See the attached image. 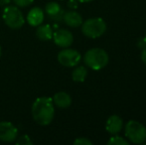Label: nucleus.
<instances>
[{
	"mask_svg": "<svg viewBox=\"0 0 146 145\" xmlns=\"http://www.w3.org/2000/svg\"><path fill=\"white\" fill-rule=\"evenodd\" d=\"M55 109L54 103L51 97H38L33 103L32 116L40 125H48L54 119Z\"/></svg>",
	"mask_w": 146,
	"mask_h": 145,
	"instance_id": "nucleus-1",
	"label": "nucleus"
},
{
	"mask_svg": "<svg viewBox=\"0 0 146 145\" xmlns=\"http://www.w3.org/2000/svg\"><path fill=\"white\" fill-rule=\"evenodd\" d=\"M86 66L94 71L104 69L110 62V57L106 50L102 48H92L87 51L84 56Z\"/></svg>",
	"mask_w": 146,
	"mask_h": 145,
	"instance_id": "nucleus-2",
	"label": "nucleus"
},
{
	"mask_svg": "<svg viewBox=\"0 0 146 145\" xmlns=\"http://www.w3.org/2000/svg\"><path fill=\"white\" fill-rule=\"evenodd\" d=\"M124 135L129 143L143 144L146 141V127L137 120H129L124 126Z\"/></svg>",
	"mask_w": 146,
	"mask_h": 145,
	"instance_id": "nucleus-3",
	"label": "nucleus"
},
{
	"mask_svg": "<svg viewBox=\"0 0 146 145\" xmlns=\"http://www.w3.org/2000/svg\"><path fill=\"white\" fill-rule=\"evenodd\" d=\"M81 26L83 34L90 39L100 38L106 31V23L100 17L88 18Z\"/></svg>",
	"mask_w": 146,
	"mask_h": 145,
	"instance_id": "nucleus-4",
	"label": "nucleus"
},
{
	"mask_svg": "<svg viewBox=\"0 0 146 145\" xmlns=\"http://www.w3.org/2000/svg\"><path fill=\"white\" fill-rule=\"evenodd\" d=\"M3 20L5 24L11 29H20L25 23L22 12L16 6H8L3 11Z\"/></svg>",
	"mask_w": 146,
	"mask_h": 145,
	"instance_id": "nucleus-5",
	"label": "nucleus"
},
{
	"mask_svg": "<svg viewBox=\"0 0 146 145\" xmlns=\"http://www.w3.org/2000/svg\"><path fill=\"white\" fill-rule=\"evenodd\" d=\"M81 54L74 49H65L59 52L58 54V62L62 66L67 68H73L78 66L81 62Z\"/></svg>",
	"mask_w": 146,
	"mask_h": 145,
	"instance_id": "nucleus-6",
	"label": "nucleus"
},
{
	"mask_svg": "<svg viewBox=\"0 0 146 145\" xmlns=\"http://www.w3.org/2000/svg\"><path fill=\"white\" fill-rule=\"evenodd\" d=\"M18 130L11 122H0V140L4 142H12L17 138Z\"/></svg>",
	"mask_w": 146,
	"mask_h": 145,
	"instance_id": "nucleus-7",
	"label": "nucleus"
},
{
	"mask_svg": "<svg viewBox=\"0 0 146 145\" xmlns=\"http://www.w3.org/2000/svg\"><path fill=\"white\" fill-rule=\"evenodd\" d=\"M53 39L57 46L61 48H68L74 42V36L69 30L59 29L53 33Z\"/></svg>",
	"mask_w": 146,
	"mask_h": 145,
	"instance_id": "nucleus-8",
	"label": "nucleus"
},
{
	"mask_svg": "<svg viewBox=\"0 0 146 145\" xmlns=\"http://www.w3.org/2000/svg\"><path fill=\"white\" fill-rule=\"evenodd\" d=\"M123 128V120L119 115L113 114L108 118L106 122V130L111 135H115L121 132Z\"/></svg>",
	"mask_w": 146,
	"mask_h": 145,
	"instance_id": "nucleus-9",
	"label": "nucleus"
},
{
	"mask_svg": "<svg viewBox=\"0 0 146 145\" xmlns=\"http://www.w3.org/2000/svg\"><path fill=\"white\" fill-rule=\"evenodd\" d=\"M63 21L68 26L72 28H78L83 24V17L79 12L75 10H69L67 12H64Z\"/></svg>",
	"mask_w": 146,
	"mask_h": 145,
	"instance_id": "nucleus-10",
	"label": "nucleus"
},
{
	"mask_svg": "<svg viewBox=\"0 0 146 145\" xmlns=\"http://www.w3.org/2000/svg\"><path fill=\"white\" fill-rule=\"evenodd\" d=\"M46 13L50 16V18L54 21H62L63 20L64 10L57 2H49L45 7Z\"/></svg>",
	"mask_w": 146,
	"mask_h": 145,
	"instance_id": "nucleus-11",
	"label": "nucleus"
},
{
	"mask_svg": "<svg viewBox=\"0 0 146 145\" xmlns=\"http://www.w3.org/2000/svg\"><path fill=\"white\" fill-rule=\"evenodd\" d=\"M44 20V12L39 7H34L27 15V22L31 26H39Z\"/></svg>",
	"mask_w": 146,
	"mask_h": 145,
	"instance_id": "nucleus-12",
	"label": "nucleus"
},
{
	"mask_svg": "<svg viewBox=\"0 0 146 145\" xmlns=\"http://www.w3.org/2000/svg\"><path fill=\"white\" fill-rule=\"evenodd\" d=\"M53 103L60 109H68L72 105V97L69 93L65 91H60L57 93L53 97Z\"/></svg>",
	"mask_w": 146,
	"mask_h": 145,
	"instance_id": "nucleus-13",
	"label": "nucleus"
},
{
	"mask_svg": "<svg viewBox=\"0 0 146 145\" xmlns=\"http://www.w3.org/2000/svg\"><path fill=\"white\" fill-rule=\"evenodd\" d=\"M36 35L42 41L51 40L53 38V30L50 25H39L36 30Z\"/></svg>",
	"mask_w": 146,
	"mask_h": 145,
	"instance_id": "nucleus-14",
	"label": "nucleus"
},
{
	"mask_svg": "<svg viewBox=\"0 0 146 145\" xmlns=\"http://www.w3.org/2000/svg\"><path fill=\"white\" fill-rule=\"evenodd\" d=\"M88 77V70L86 67L79 66L75 68V70L72 73V79L76 83H83Z\"/></svg>",
	"mask_w": 146,
	"mask_h": 145,
	"instance_id": "nucleus-15",
	"label": "nucleus"
},
{
	"mask_svg": "<svg viewBox=\"0 0 146 145\" xmlns=\"http://www.w3.org/2000/svg\"><path fill=\"white\" fill-rule=\"evenodd\" d=\"M108 145H129V141L125 138L115 134V135H112L110 138V140L108 141Z\"/></svg>",
	"mask_w": 146,
	"mask_h": 145,
	"instance_id": "nucleus-16",
	"label": "nucleus"
},
{
	"mask_svg": "<svg viewBox=\"0 0 146 145\" xmlns=\"http://www.w3.org/2000/svg\"><path fill=\"white\" fill-rule=\"evenodd\" d=\"M17 145H32V141H31L30 137L28 135H23L21 137H19L16 141Z\"/></svg>",
	"mask_w": 146,
	"mask_h": 145,
	"instance_id": "nucleus-17",
	"label": "nucleus"
},
{
	"mask_svg": "<svg viewBox=\"0 0 146 145\" xmlns=\"http://www.w3.org/2000/svg\"><path fill=\"white\" fill-rule=\"evenodd\" d=\"M75 145H92V142L87 137H79L74 141Z\"/></svg>",
	"mask_w": 146,
	"mask_h": 145,
	"instance_id": "nucleus-18",
	"label": "nucleus"
},
{
	"mask_svg": "<svg viewBox=\"0 0 146 145\" xmlns=\"http://www.w3.org/2000/svg\"><path fill=\"white\" fill-rule=\"evenodd\" d=\"M13 2L18 7H26L34 2V0H13Z\"/></svg>",
	"mask_w": 146,
	"mask_h": 145,
	"instance_id": "nucleus-19",
	"label": "nucleus"
},
{
	"mask_svg": "<svg viewBox=\"0 0 146 145\" xmlns=\"http://www.w3.org/2000/svg\"><path fill=\"white\" fill-rule=\"evenodd\" d=\"M79 3H80V2L78 1V0H69V1H68V3H67V5H68V7H69L70 9L75 10V9H77V8L79 7Z\"/></svg>",
	"mask_w": 146,
	"mask_h": 145,
	"instance_id": "nucleus-20",
	"label": "nucleus"
},
{
	"mask_svg": "<svg viewBox=\"0 0 146 145\" xmlns=\"http://www.w3.org/2000/svg\"><path fill=\"white\" fill-rule=\"evenodd\" d=\"M137 47H138L139 49H144L146 47V41L144 38H140L138 41H137Z\"/></svg>",
	"mask_w": 146,
	"mask_h": 145,
	"instance_id": "nucleus-21",
	"label": "nucleus"
},
{
	"mask_svg": "<svg viewBox=\"0 0 146 145\" xmlns=\"http://www.w3.org/2000/svg\"><path fill=\"white\" fill-rule=\"evenodd\" d=\"M140 59L141 61L143 62V64L146 66V47L144 49H142V51H141V54H140Z\"/></svg>",
	"mask_w": 146,
	"mask_h": 145,
	"instance_id": "nucleus-22",
	"label": "nucleus"
},
{
	"mask_svg": "<svg viewBox=\"0 0 146 145\" xmlns=\"http://www.w3.org/2000/svg\"><path fill=\"white\" fill-rule=\"evenodd\" d=\"M10 0H0V6L1 5H5V4L9 3Z\"/></svg>",
	"mask_w": 146,
	"mask_h": 145,
	"instance_id": "nucleus-23",
	"label": "nucleus"
},
{
	"mask_svg": "<svg viewBox=\"0 0 146 145\" xmlns=\"http://www.w3.org/2000/svg\"><path fill=\"white\" fill-rule=\"evenodd\" d=\"M78 1L81 2V3H88V2H92L94 0H78Z\"/></svg>",
	"mask_w": 146,
	"mask_h": 145,
	"instance_id": "nucleus-24",
	"label": "nucleus"
},
{
	"mask_svg": "<svg viewBox=\"0 0 146 145\" xmlns=\"http://www.w3.org/2000/svg\"><path fill=\"white\" fill-rule=\"evenodd\" d=\"M0 58H1V46H0Z\"/></svg>",
	"mask_w": 146,
	"mask_h": 145,
	"instance_id": "nucleus-25",
	"label": "nucleus"
},
{
	"mask_svg": "<svg viewBox=\"0 0 146 145\" xmlns=\"http://www.w3.org/2000/svg\"><path fill=\"white\" fill-rule=\"evenodd\" d=\"M144 39H145V41H146V35H145V37H144Z\"/></svg>",
	"mask_w": 146,
	"mask_h": 145,
	"instance_id": "nucleus-26",
	"label": "nucleus"
}]
</instances>
